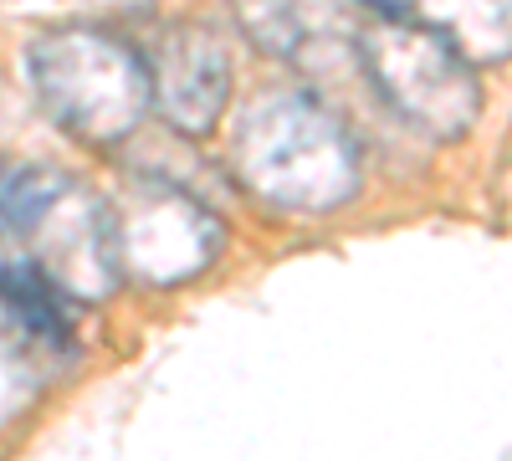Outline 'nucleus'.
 <instances>
[{"label":"nucleus","instance_id":"obj_1","mask_svg":"<svg viewBox=\"0 0 512 461\" xmlns=\"http://www.w3.org/2000/svg\"><path fill=\"white\" fill-rule=\"evenodd\" d=\"M236 170L256 200L292 216H328L354 200L364 159L318 93L308 88H267L236 118Z\"/></svg>","mask_w":512,"mask_h":461},{"label":"nucleus","instance_id":"obj_2","mask_svg":"<svg viewBox=\"0 0 512 461\" xmlns=\"http://www.w3.org/2000/svg\"><path fill=\"white\" fill-rule=\"evenodd\" d=\"M31 82L41 108L88 144L128 139L154 108L149 57L103 26H62L36 36Z\"/></svg>","mask_w":512,"mask_h":461},{"label":"nucleus","instance_id":"obj_3","mask_svg":"<svg viewBox=\"0 0 512 461\" xmlns=\"http://www.w3.org/2000/svg\"><path fill=\"white\" fill-rule=\"evenodd\" d=\"M0 226L36 246V267L67 298H108L123 277L118 216L57 164H11L0 195Z\"/></svg>","mask_w":512,"mask_h":461},{"label":"nucleus","instance_id":"obj_4","mask_svg":"<svg viewBox=\"0 0 512 461\" xmlns=\"http://www.w3.org/2000/svg\"><path fill=\"white\" fill-rule=\"evenodd\" d=\"M359 62L369 88L400 113V123L431 134V139H456L466 123L477 118V72L466 52L441 31L405 6H369V31L359 36Z\"/></svg>","mask_w":512,"mask_h":461},{"label":"nucleus","instance_id":"obj_5","mask_svg":"<svg viewBox=\"0 0 512 461\" xmlns=\"http://www.w3.org/2000/svg\"><path fill=\"white\" fill-rule=\"evenodd\" d=\"M113 216H118L123 272H139L154 287H175L205 272L226 241L210 205L185 195L175 180H139Z\"/></svg>","mask_w":512,"mask_h":461},{"label":"nucleus","instance_id":"obj_6","mask_svg":"<svg viewBox=\"0 0 512 461\" xmlns=\"http://www.w3.org/2000/svg\"><path fill=\"white\" fill-rule=\"evenodd\" d=\"M159 57L149 62L154 72V103L175 123L180 134H210L226 113L231 98V57L205 26H169L159 41Z\"/></svg>","mask_w":512,"mask_h":461},{"label":"nucleus","instance_id":"obj_7","mask_svg":"<svg viewBox=\"0 0 512 461\" xmlns=\"http://www.w3.org/2000/svg\"><path fill=\"white\" fill-rule=\"evenodd\" d=\"M0 308H6V313L16 318V328H21V333H31V339L57 344V349H67V344H72L67 292H62L47 272H41L31 257L0 267Z\"/></svg>","mask_w":512,"mask_h":461},{"label":"nucleus","instance_id":"obj_8","mask_svg":"<svg viewBox=\"0 0 512 461\" xmlns=\"http://www.w3.org/2000/svg\"><path fill=\"white\" fill-rule=\"evenodd\" d=\"M31 395H36L31 364H26L11 344H0V426H11L16 415L31 405Z\"/></svg>","mask_w":512,"mask_h":461}]
</instances>
